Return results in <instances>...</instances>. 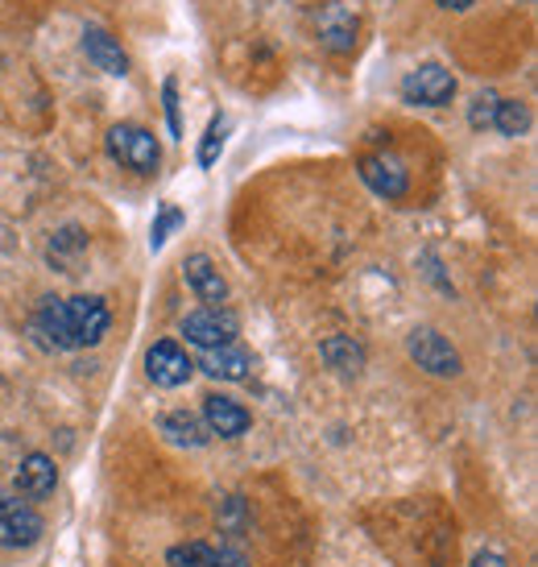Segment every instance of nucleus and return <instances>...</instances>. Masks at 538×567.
Segmentation results:
<instances>
[{"mask_svg": "<svg viewBox=\"0 0 538 567\" xmlns=\"http://www.w3.org/2000/svg\"><path fill=\"white\" fill-rule=\"evenodd\" d=\"M190 373H195V364L175 340H158V344L145 352V378L162 385V390H178V385H187Z\"/></svg>", "mask_w": 538, "mask_h": 567, "instance_id": "nucleus-8", "label": "nucleus"}, {"mask_svg": "<svg viewBox=\"0 0 538 567\" xmlns=\"http://www.w3.org/2000/svg\"><path fill=\"white\" fill-rule=\"evenodd\" d=\"M435 4H444V9H456V13H468L476 0H435Z\"/></svg>", "mask_w": 538, "mask_h": 567, "instance_id": "nucleus-24", "label": "nucleus"}, {"mask_svg": "<svg viewBox=\"0 0 538 567\" xmlns=\"http://www.w3.org/2000/svg\"><path fill=\"white\" fill-rule=\"evenodd\" d=\"M356 13H349L340 0H328L323 9L315 13V33L319 42L332 50V54H349L352 47H356Z\"/></svg>", "mask_w": 538, "mask_h": 567, "instance_id": "nucleus-9", "label": "nucleus"}, {"mask_svg": "<svg viewBox=\"0 0 538 567\" xmlns=\"http://www.w3.org/2000/svg\"><path fill=\"white\" fill-rule=\"evenodd\" d=\"M46 530L42 514L33 509V502L17 497V493H0V547L4 551H21V547H33Z\"/></svg>", "mask_w": 538, "mask_h": 567, "instance_id": "nucleus-3", "label": "nucleus"}, {"mask_svg": "<svg viewBox=\"0 0 538 567\" xmlns=\"http://www.w3.org/2000/svg\"><path fill=\"white\" fill-rule=\"evenodd\" d=\"M108 154L125 171H137V174H154L162 162V145L158 137L142 125H112L108 128Z\"/></svg>", "mask_w": 538, "mask_h": 567, "instance_id": "nucleus-2", "label": "nucleus"}, {"mask_svg": "<svg viewBox=\"0 0 538 567\" xmlns=\"http://www.w3.org/2000/svg\"><path fill=\"white\" fill-rule=\"evenodd\" d=\"M493 128H497L501 137H523L526 128H530V104H523V100H497Z\"/></svg>", "mask_w": 538, "mask_h": 567, "instance_id": "nucleus-18", "label": "nucleus"}, {"mask_svg": "<svg viewBox=\"0 0 538 567\" xmlns=\"http://www.w3.org/2000/svg\"><path fill=\"white\" fill-rule=\"evenodd\" d=\"M83 54H87V63L95 71H104V75H128V54L121 50V42L112 38L108 30H100V25H83Z\"/></svg>", "mask_w": 538, "mask_h": 567, "instance_id": "nucleus-13", "label": "nucleus"}, {"mask_svg": "<svg viewBox=\"0 0 538 567\" xmlns=\"http://www.w3.org/2000/svg\"><path fill=\"white\" fill-rule=\"evenodd\" d=\"M199 369H204L207 378L216 381H245L249 378V369H254V352L245 344H224V348H211L199 357Z\"/></svg>", "mask_w": 538, "mask_h": 567, "instance_id": "nucleus-14", "label": "nucleus"}, {"mask_svg": "<svg viewBox=\"0 0 538 567\" xmlns=\"http://www.w3.org/2000/svg\"><path fill=\"white\" fill-rule=\"evenodd\" d=\"M473 567H509V564L497 551H480V555H473Z\"/></svg>", "mask_w": 538, "mask_h": 567, "instance_id": "nucleus-23", "label": "nucleus"}, {"mask_svg": "<svg viewBox=\"0 0 538 567\" xmlns=\"http://www.w3.org/2000/svg\"><path fill=\"white\" fill-rule=\"evenodd\" d=\"M452 95H456V75L439 63L414 66L411 75L402 80V100L418 104V109H447Z\"/></svg>", "mask_w": 538, "mask_h": 567, "instance_id": "nucleus-5", "label": "nucleus"}, {"mask_svg": "<svg viewBox=\"0 0 538 567\" xmlns=\"http://www.w3.org/2000/svg\"><path fill=\"white\" fill-rule=\"evenodd\" d=\"M183 278H187L190 295L207 302V307H224L228 302V282H224L220 266L207 252H190L187 261H183Z\"/></svg>", "mask_w": 538, "mask_h": 567, "instance_id": "nucleus-10", "label": "nucleus"}, {"mask_svg": "<svg viewBox=\"0 0 538 567\" xmlns=\"http://www.w3.org/2000/svg\"><path fill=\"white\" fill-rule=\"evenodd\" d=\"M497 92H480L473 100V109H468V125L473 128H493V112H497Z\"/></svg>", "mask_w": 538, "mask_h": 567, "instance_id": "nucleus-21", "label": "nucleus"}, {"mask_svg": "<svg viewBox=\"0 0 538 567\" xmlns=\"http://www.w3.org/2000/svg\"><path fill=\"white\" fill-rule=\"evenodd\" d=\"M59 485V468H54V460L42 456V452H30V456L21 460V468L13 476V488L17 497H25V502H42L50 497Z\"/></svg>", "mask_w": 538, "mask_h": 567, "instance_id": "nucleus-12", "label": "nucleus"}, {"mask_svg": "<svg viewBox=\"0 0 538 567\" xmlns=\"http://www.w3.org/2000/svg\"><path fill=\"white\" fill-rule=\"evenodd\" d=\"M158 431L175 443V447H204V443L211 440V431L204 426V419L190 414V410H170V414H162Z\"/></svg>", "mask_w": 538, "mask_h": 567, "instance_id": "nucleus-16", "label": "nucleus"}, {"mask_svg": "<svg viewBox=\"0 0 538 567\" xmlns=\"http://www.w3.org/2000/svg\"><path fill=\"white\" fill-rule=\"evenodd\" d=\"M319 357L332 364V369H340V373H356L364 364V348L352 336H332V340L319 344Z\"/></svg>", "mask_w": 538, "mask_h": 567, "instance_id": "nucleus-17", "label": "nucleus"}, {"mask_svg": "<svg viewBox=\"0 0 538 567\" xmlns=\"http://www.w3.org/2000/svg\"><path fill=\"white\" fill-rule=\"evenodd\" d=\"M224 137H228V121H224V116H211L204 142H199V166H204V171L216 166V158H220V150H224Z\"/></svg>", "mask_w": 538, "mask_h": 567, "instance_id": "nucleus-19", "label": "nucleus"}, {"mask_svg": "<svg viewBox=\"0 0 538 567\" xmlns=\"http://www.w3.org/2000/svg\"><path fill=\"white\" fill-rule=\"evenodd\" d=\"M178 224H183V212H178L175 204H162L158 207V220H154V233H149V249L158 252L166 240H170V233H175Z\"/></svg>", "mask_w": 538, "mask_h": 567, "instance_id": "nucleus-20", "label": "nucleus"}, {"mask_svg": "<svg viewBox=\"0 0 538 567\" xmlns=\"http://www.w3.org/2000/svg\"><path fill=\"white\" fill-rule=\"evenodd\" d=\"M166 564L170 567H249V559L240 551H228V547H211V543H183V547H170Z\"/></svg>", "mask_w": 538, "mask_h": 567, "instance_id": "nucleus-15", "label": "nucleus"}, {"mask_svg": "<svg viewBox=\"0 0 538 567\" xmlns=\"http://www.w3.org/2000/svg\"><path fill=\"white\" fill-rule=\"evenodd\" d=\"M406 352H411V361L418 369H427L431 378H456L459 369H464L452 340L439 336L435 328H414L411 340H406Z\"/></svg>", "mask_w": 538, "mask_h": 567, "instance_id": "nucleus-6", "label": "nucleus"}, {"mask_svg": "<svg viewBox=\"0 0 538 567\" xmlns=\"http://www.w3.org/2000/svg\"><path fill=\"white\" fill-rule=\"evenodd\" d=\"M183 336L187 344H195L199 352H211V348L237 344L240 336V319L228 311V307H199L183 319Z\"/></svg>", "mask_w": 538, "mask_h": 567, "instance_id": "nucleus-4", "label": "nucleus"}, {"mask_svg": "<svg viewBox=\"0 0 538 567\" xmlns=\"http://www.w3.org/2000/svg\"><path fill=\"white\" fill-rule=\"evenodd\" d=\"M249 423H254V414L240 406L237 398H228V394H207L204 398V426L211 431V435H220V440H237V435L249 431Z\"/></svg>", "mask_w": 538, "mask_h": 567, "instance_id": "nucleus-11", "label": "nucleus"}, {"mask_svg": "<svg viewBox=\"0 0 538 567\" xmlns=\"http://www.w3.org/2000/svg\"><path fill=\"white\" fill-rule=\"evenodd\" d=\"M162 104H166V125H170V137H183V116H178V83L175 80L162 83Z\"/></svg>", "mask_w": 538, "mask_h": 567, "instance_id": "nucleus-22", "label": "nucleus"}, {"mask_svg": "<svg viewBox=\"0 0 538 567\" xmlns=\"http://www.w3.org/2000/svg\"><path fill=\"white\" fill-rule=\"evenodd\" d=\"M112 323V311L95 295H75V299H42L33 311V336L38 344L54 352H80L104 340Z\"/></svg>", "mask_w": 538, "mask_h": 567, "instance_id": "nucleus-1", "label": "nucleus"}, {"mask_svg": "<svg viewBox=\"0 0 538 567\" xmlns=\"http://www.w3.org/2000/svg\"><path fill=\"white\" fill-rule=\"evenodd\" d=\"M361 178L364 187L381 195V199H390V204L406 199V190H411V171L397 154H369V158H361Z\"/></svg>", "mask_w": 538, "mask_h": 567, "instance_id": "nucleus-7", "label": "nucleus"}]
</instances>
